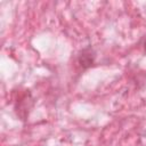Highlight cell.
I'll list each match as a JSON object with an SVG mask.
<instances>
[{"label":"cell","mask_w":146,"mask_h":146,"mask_svg":"<svg viewBox=\"0 0 146 146\" xmlns=\"http://www.w3.org/2000/svg\"><path fill=\"white\" fill-rule=\"evenodd\" d=\"M144 49H145V51H146V40H145V42H144Z\"/></svg>","instance_id":"cell-1"}]
</instances>
